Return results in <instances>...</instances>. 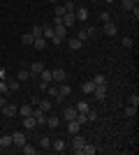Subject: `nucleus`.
Returning a JSON list of instances; mask_svg holds the SVG:
<instances>
[{"instance_id":"obj_1","label":"nucleus","mask_w":139,"mask_h":155,"mask_svg":"<svg viewBox=\"0 0 139 155\" xmlns=\"http://www.w3.org/2000/svg\"><path fill=\"white\" fill-rule=\"evenodd\" d=\"M84 146H86V139H84L81 134H74V139H72V150H74L77 155H81V153H84Z\"/></svg>"},{"instance_id":"obj_2","label":"nucleus","mask_w":139,"mask_h":155,"mask_svg":"<svg viewBox=\"0 0 139 155\" xmlns=\"http://www.w3.org/2000/svg\"><path fill=\"white\" fill-rule=\"evenodd\" d=\"M51 77H53L56 84H65V81H67V72L58 67V70H51Z\"/></svg>"},{"instance_id":"obj_3","label":"nucleus","mask_w":139,"mask_h":155,"mask_svg":"<svg viewBox=\"0 0 139 155\" xmlns=\"http://www.w3.org/2000/svg\"><path fill=\"white\" fill-rule=\"evenodd\" d=\"M53 102H51V97H40V102H37V109H42L46 114V111H51Z\"/></svg>"},{"instance_id":"obj_4","label":"nucleus","mask_w":139,"mask_h":155,"mask_svg":"<svg viewBox=\"0 0 139 155\" xmlns=\"http://www.w3.org/2000/svg\"><path fill=\"white\" fill-rule=\"evenodd\" d=\"M74 19L81 21V23L88 21V9H86V7H77V9H74Z\"/></svg>"},{"instance_id":"obj_5","label":"nucleus","mask_w":139,"mask_h":155,"mask_svg":"<svg viewBox=\"0 0 139 155\" xmlns=\"http://www.w3.org/2000/svg\"><path fill=\"white\" fill-rule=\"evenodd\" d=\"M93 95H95V100H98V102H102V100L107 97V84H104V86H95Z\"/></svg>"},{"instance_id":"obj_6","label":"nucleus","mask_w":139,"mask_h":155,"mask_svg":"<svg viewBox=\"0 0 139 155\" xmlns=\"http://www.w3.org/2000/svg\"><path fill=\"white\" fill-rule=\"evenodd\" d=\"M74 118H77V109H74V107H65V109H63V120H74Z\"/></svg>"},{"instance_id":"obj_7","label":"nucleus","mask_w":139,"mask_h":155,"mask_svg":"<svg viewBox=\"0 0 139 155\" xmlns=\"http://www.w3.org/2000/svg\"><path fill=\"white\" fill-rule=\"evenodd\" d=\"M74 23H77V19H74V12H65V16H63V26L70 30Z\"/></svg>"},{"instance_id":"obj_8","label":"nucleus","mask_w":139,"mask_h":155,"mask_svg":"<svg viewBox=\"0 0 139 155\" xmlns=\"http://www.w3.org/2000/svg\"><path fill=\"white\" fill-rule=\"evenodd\" d=\"M33 118H35V123H37V125H44L46 123V114L42 109H37V107H35V111H33Z\"/></svg>"},{"instance_id":"obj_9","label":"nucleus","mask_w":139,"mask_h":155,"mask_svg":"<svg viewBox=\"0 0 139 155\" xmlns=\"http://www.w3.org/2000/svg\"><path fill=\"white\" fill-rule=\"evenodd\" d=\"M16 114H19V109H16L14 104H5V107H2V116L5 118H12V116H16Z\"/></svg>"},{"instance_id":"obj_10","label":"nucleus","mask_w":139,"mask_h":155,"mask_svg":"<svg viewBox=\"0 0 139 155\" xmlns=\"http://www.w3.org/2000/svg\"><path fill=\"white\" fill-rule=\"evenodd\" d=\"M67 46H70L72 51H79L81 46H84V42H81L79 37H67Z\"/></svg>"},{"instance_id":"obj_11","label":"nucleus","mask_w":139,"mask_h":155,"mask_svg":"<svg viewBox=\"0 0 139 155\" xmlns=\"http://www.w3.org/2000/svg\"><path fill=\"white\" fill-rule=\"evenodd\" d=\"M53 35H56V37H60V39H65V37H67V28L63 26V23H56V26H53Z\"/></svg>"},{"instance_id":"obj_12","label":"nucleus","mask_w":139,"mask_h":155,"mask_svg":"<svg viewBox=\"0 0 139 155\" xmlns=\"http://www.w3.org/2000/svg\"><path fill=\"white\" fill-rule=\"evenodd\" d=\"M79 130H81V125L77 123V118H74V120H67V132H70V134H79Z\"/></svg>"},{"instance_id":"obj_13","label":"nucleus","mask_w":139,"mask_h":155,"mask_svg":"<svg viewBox=\"0 0 139 155\" xmlns=\"http://www.w3.org/2000/svg\"><path fill=\"white\" fill-rule=\"evenodd\" d=\"M12 143H14V146H23V143H26L23 132H14V134H12Z\"/></svg>"},{"instance_id":"obj_14","label":"nucleus","mask_w":139,"mask_h":155,"mask_svg":"<svg viewBox=\"0 0 139 155\" xmlns=\"http://www.w3.org/2000/svg\"><path fill=\"white\" fill-rule=\"evenodd\" d=\"M40 81H42V84H53V77H51V70H46V67H44V70H42L40 72Z\"/></svg>"},{"instance_id":"obj_15","label":"nucleus","mask_w":139,"mask_h":155,"mask_svg":"<svg viewBox=\"0 0 139 155\" xmlns=\"http://www.w3.org/2000/svg\"><path fill=\"white\" fill-rule=\"evenodd\" d=\"M30 46H35L37 51H44V49H46V39H44V37H35Z\"/></svg>"},{"instance_id":"obj_16","label":"nucleus","mask_w":139,"mask_h":155,"mask_svg":"<svg viewBox=\"0 0 139 155\" xmlns=\"http://www.w3.org/2000/svg\"><path fill=\"white\" fill-rule=\"evenodd\" d=\"M51 148L56 150V153H63L67 146H65V141H63V139H56V141H51Z\"/></svg>"},{"instance_id":"obj_17","label":"nucleus","mask_w":139,"mask_h":155,"mask_svg":"<svg viewBox=\"0 0 139 155\" xmlns=\"http://www.w3.org/2000/svg\"><path fill=\"white\" fill-rule=\"evenodd\" d=\"M104 35H109V37L116 35V23H114V21H107L104 23Z\"/></svg>"},{"instance_id":"obj_18","label":"nucleus","mask_w":139,"mask_h":155,"mask_svg":"<svg viewBox=\"0 0 139 155\" xmlns=\"http://www.w3.org/2000/svg\"><path fill=\"white\" fill-rule=\"evenodd\" d=\"M93 91H95V84H93V81H84V84H81V93L93 95Z\"/></svg>"},{"instance_id":"obj_19","label":"nucleus","mask_w":139,"mask_h":155,"mask_svg":"<svg viewBox=\"0 0 139 155\" xmlns=\"http://www.w3.org/2000/svg\"><path fill=\"white\" fill-rule=\"evenodd\" d=\"M9 146H14L12 143V134H2L0 137V148H9Z\"/></svg>"},{"instance_id":"obj_20","label":"nucleus","mask_w":139,"mask_h":155,"mask_svg":"<svg viewBox=\"0 0 139 155\" xmlns=\"http://www.w3.org/2000/svg\"><path fill=\"white\" fill-rule=\"evenodd\" d=\"M33 111H35V107H33V104H23V107L19 109V114H21L23 118H26V116H33Z\"/></svg>"},{"instance_id":"obj_21","label":"nucleus","mask_w":139,"mask_h":155,"mask_svg":"<svg viewBox=\"0 0 139 155\" xmlns=\"http://www.w3.org/2000/svg\"><path fill=\"white\" fill-rule=\"evenodd\" d=\"M42 35L49 37V39L53 37V26H51V23H42Z\"/></svg>"},{"instance_id":"obj_22","label":"nucleus","mask_w":139,"mask_h":155,"mask_svg":"<svg viewBox=\"0 0 139 155\" xmlns=\"http://www.w3.org/2000/svg\"><path fill=\"white\" fill-rule=\"evenodd\" d=\"M44 125H49V127L53 130V127H58V125H60V118L58 116H46V123Z\"/></svg>"},{"instance_id":"obj_23","label":"nucleus","mask_w":139,"mask_h":155,"mask_svg":"<svg viewBox=\"0 0 139 155\" xmlns=\"http://www.w3.org/2000/svg\"><path fill=\"white\" fill-rule=\"evenodd\" d=\"M42 70H44V65H42L40 60H35V63H30V74H40Z\"/></svg>"},{"instance_id":"obj_24","label":"nucleus","mask_w":139,"mask_h":155,"mask_svg":"<svg viewBox=\"0 0 139 155\" xmlns=\"http://www.w3.org/2000/svg\"><path fill=\"white\" fill-rule=\"evenodd\" d=\"M95 153H98V146H93V143L86 141V146H84V153H81V155H95Z\"/></svg>"},{"instance_id":"obj_25","label":"nucleus","mask_w":139,"mask_h":155,"mask_svg":"<svg viewBox=\"0 0 139 155\" xmlns=\"http://www.w3.org/2000/svg\"><path fill=\"white\" fill-rule=\"evenodd\" d=\"M19 86H21V81H19V79H9V81H7V88H9L12 93H16V91H19Z\"/></svg>"},{"instance_id":"obj_26","label":"nucleus","mask_w":139,"mask_h":155,"mask_svg":"<svg viewBox=\"0 0 139 155\" xmlns=\"http://www.w3.org/2000/svg\"><path fill=\"white\" fill-rule=\"evenodd\" d=\"M123 114H125L127 118H134V116H137V107H132V104H127L125 109H123Z\"/></svg>"},{"instance_id":"obj_27","label":"nucleus","mask_w":139,"mask_h":155,"mask_svg":"<svg viewBox=\"0 0 139 155\" xmlns=\"http://www.w3.org/2000/svg\"><path fill=\"white\" fill-rule=\"evenodd\" d=\"M91 81H93L95 86H104V84H107V77H104V74H95Z\"/></svg>"},{"instance_id":"obj_28","label":"nucleus","mask_w":139,"mask_h":155,"mask_svg":"<svg viewBox=\"0 0 139 155\" xmlns=\"http://www.w3.org/2000/svg\"><path fill=\"white\" fill-rule=\"evenodd\" d=\"M16 79H19V81H28V79H30V70H19L16 72Z\"/></svg>"},{"instance_id":"obj_29","label":"nucleus","mask_w":139,"mask_h":155,"mask_svg":"<svg viewBox=\"0 0 139 155\" xmlns=\"http://www.w3.org/2000/svg\"><path fill=\"white\" fill-rule=\"evenodd\" d=\"M70 93H72V88H70V86H67V84H60V88H58V95H60V97H67Z\"/></svg>"},{"instance_id":"obj_30","label":"nucleus","mask_w":139,"mask_h":155,"mask_svg":"<svg viewBox=\"0 0 139 155\" xmlns=\"http://www.w3.org/2000/svg\"><path fill=\"white\" fill-rule=\"evenodd\" d=\"M35 125H37V123H35L33 116H26V118H23V127H26V130H33Z\"/></svg>"},{"instance_id":"obj_31","label":"nucleus","mask_w":139,"mask_h":155,"mask_svg":"<svg viewBox=\"0 0 139 155\" xmlns=\"http://www.w3.org/2000/svg\"><path fill=\"white\" fill-rule=\"evenodd\" d=\"M134 5H137V0H121V7H123L125 12H130Z\"/></svg>"},{"instance_id":"obj_32","label":"nucleus","mask_w":139,"mask_h":155,"mask_svg":"<svg viewBox=\"0 0 139 155\" xmlns=\"http://www.w3.org/2000/svg\"><path fill=\"white\" fill-rule=\"evenodd\" d=\"M46 93H49V97H51V100H56V97H58V86H46Z\"/></svg>"},{"instance_id":"obj_33","label":"nucleus","mask_w":139,"mask_h":155,"mask_svg":"<svg viewBox=\"0 0 139 155\" xmlns=\"http://www.w3.org/2000/svg\"><path fill=\"white\" fill-rule=\"evenodd\" d=\"M74 109H77V111H81V114H86V111L91 109V104H88V102H84V100H81V102L77 104V107H74Z\"/></svg>"},{"instance_id":"obj_34","label":"nucleus","mask_w":139,"mask_h":155,"mask_svg":"<svg viewBox=\"0 0 139 155\" xmlns=\"http://www.w3.org/2000/svg\"><path fill=\"white\" fill-rule=\"evenodd\" d=\"M132 44H134L132 37H123L121 39V46H123V49H132Z\"/></svg>"},{"instance_id":"obj_35","label":"nucleus","mask_w":139,"mask_h":155,"mask_svg":"<svg viewBox=\"0 0 139 155\" xmlns=\"http://www.w3.org/2000/svg\"><path fill=\"white\" fill-rule=\"evenodd\" d=\"M77 123H79V125H86L88 123V116H86V114H81V111H77Z\"/></svg>"},{"instance_id":"obj_36","label":"nucleus","mask_w":139,"mask_h":155,"mask_svg":"<svg viewBox=\"0 0 139 155\" xmlns=\"http://www.w3.org/2000/svg\"><path fill=\"white\" fill-rule=\"evenodd\" d=\"M21 148H23V153H26V155H35V153H37V148H35V146H28V143H23Z\"/></svg>"},{"instance_id":"obj_37","label":"nucleus","mask_w":139,"mask_h":155,"mask_svg":"<svg viewBox=\"0 0 139 155\" xmlns=\"http://www.w3.org/2000/svg\"><path fill=\"white\" fill-rule=\"evenodd\" d=\"M40 148L44 150V148H51V139L49 137H42V141H40Z\"/></svg>"},{"instance_id":"obj_38","label":"nucleus","mask_w":139,"mask_h":155,"mask_svg":"<svg viewBox=\"0 0 139 155\" xmlns=\"http://www.w3.org/2000/svg\"><path fill=\"white\" fill-rule=\"evenodd\" d=\"M86 35H88V39H93V37H98V28H93V26H88V28H86Z\"/></svg>"},{"instance_id":"obj_39","label":"nucleus","mask_w":139,"mask_h":155,"mask_svg":"<svg viewBox=\"0 0 139 155\" xmlns=\"http://www.w3.org/2000/svg\"><path fill=\"white\" fill-rule=\"evenodd\" d=\"M30 35H33V37H44V35H42V26H33Z\"/></svg>"},{"instance_id":"obj_40","label":"nucleus","mask_w":139,"mask_h":155,"mask_svg":"<svg viewBox=\"0 0 139 155\" xmlns=\"http://www.w3.org/2000/svg\"><path fill=\"white\" fill-rule=\"evenodd\" d=\"M127 102L132 104V107H139V95H137V93H132V95L127 97Z\"/></svg>"},{"instance_id":"obj_41","label":"nucleus","mask_w":139,"mask_h":155,"mask_svg":"<svg viewBox=\"0 0 139 155\" xmlns=\"http://www.w3.org/2000/svg\"><path fill=\"white\" fill-rule=\"evenodd\" d=\"M21 39H23V44H28V46H30V44H33V35H30V32H26V35H23V37H21Z\"/></svg>"},{"instance_id":"obj_42","label":"nucleus","mask_w":139,"mask_h":155,"mask_svg":"<svg viewBox=\"0 0 139 155\" xmlns=\"http://www.w3.org/2000/svg\"><path fill=\"white\" fill-rule=\"evenodd\" d=\"M0 93H2V95H9V88H7V79H5V81H0Z\"/></svg>"},{"instance_id":"obj_43","label":"nucleus","mask_w":139,"mask_h":155,"mask_svg":"<svg viewBox=\"0 0 139 155\" xmlns=\"http://www.w3.org/2000/svg\"><path fill=\"white\" fill-rule=\"evenodd\" d=\"M86 116H88V123H91V120H98V111H91V109H88Z\"/></svg>"},{"instance_id":"obj_44","label":"nucleus","mask_w":139,"mask_h":155,"mask_svg":"<svg viewBox=\"0 0 139 155\" xmlns=\"http://www.w3.org/2000/svg\"><path fill=\"white\" fill-rule=\"evenodd\" d=\"M100 21H102V23H107V21H111V16H109V12H102V14H100Z\"/></svg>"},{"instance_id":"obj_45","label":"nucleus","mask_w":139,"mask_h":155,"mask_svg":"<svg viewBox=\"0 0 139 155\" xmlns=\"http://www.w3.org/2000/svg\"><path fill=\"white\" fill-rule=\"evenodd\" d=\"M63 7H65V12H74V9H77V5H74V2H65Z\"/></svg>"},{"instance_id":"obj_46","label":"nucleus","mask_w":139,"mask_h":155,"mask_svg":"<svg viewBox=\"0 0 139 155\" xmlns=\"http://www.w3.org/2000/svg\"><path fill=\"white\" fill-rule=\"evenodd\" d=\"M77 37H79L81 42H86V39H88V35H86V30H79V32H77Z\"/></svg>"},{"instance_id":"obj_47","label":"nucleus","mask_w":139,"mask_h":155,"mask_svg":"<svg viewBox=\"0 0 139 155\" xmlns=\"http://www.w3.org/2000/svg\"><path fill=\"white\" fill-rule=\"evenodd\" d=\"M60 42H63V39H60V37H56V35H53V37H51V44H56V46H60Z\"/></svg>"},{"instance_id":"obj_48","label":"nucleus","mask_w":139,"mask_h":155,"mask_svg":"<svg viewBox=\"0 0 139 155\" xmlns=\"http://www.w3.org/2000/svg\"><path fill=\"white\" fill-rule=\"evenodd\" d=\"M7 79V72H5V67H0V81H5Z\"/></svg>"},{"instance_id":"obj_49","label":"nucleus","mask_w":139,"mask_h":155,"mask_svg":"<svg viewBox=\"0 0 139 155\" xmlns=\"http://www.w3.org/2000/svg\"><path fill=\"white\" fill-rule=\"evenodd\" d=\"M5 104H7V100H5V95H2L0 97V107H5Z\"/></svg>"},{"instance_id":"obj_50","label":"nucleus","mask_w":139,"mask_h":155,"mask_svg":"<svg viewBox=\"0 0 139 155\" xmlns=\"http://www.w3.org/2000/svg\"><path fill=\"white\" fill-rule=\"evenodd\" d=\"M49 2H53V5H58V2H60V0H49Z\"/></svg>"},{"instance_id":"obj_51","label":"nucleus","mask_w":139,"mask_h":155,"mask_svg":"<svg viewBox=\"0 0 139 155\" xmlns=\"http://www.w3.org/2000/svg\"><path fill=\"white\" fill-rule=\"evenodd\" d=\"M104 2H109V5H111V2H116V0H104Z\"/></svg>"},{"instance_id":"obj_52","label":"nucleus","mask_w":139,"mask_h":155,"mask_svg":"<svg viewBox=\"0 0 139 155\" xmlns=\"http://www.w3.org/2000/svg\"><path fill=\"white\" fill-rule=\"evenodd\" d=\"M91 2H98V0H91Z\"/></svg>"},{"instance_id":"obj_53","label":"nucleus","mask_w":139,"mask_h":155,"mask_svg":"<svg viewBox=\"0 0 139 155\" xmlns=\"http://www.w3.org/2000/svg\"><path fill=\"white\" fill-rule=\"evenodd\" d=\"M0 58H2V53H0Z\"/></svg>"}]
</instances>
